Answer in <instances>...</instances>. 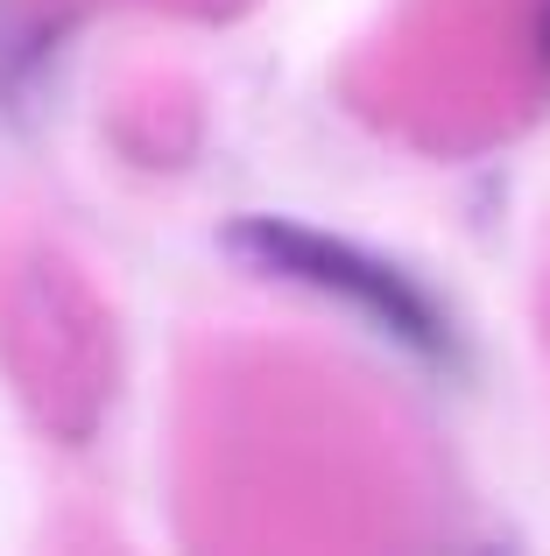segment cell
Instances as JSON below:
<instances>
[{
  "instance_id": "cell-1",
  "label": "cell",
  "mask_w": 550,
  "mask_h": 556,
  "mask_svg": "<svg viewBox=\"0 0 550 556\" xmlns=\"http://www.w3.org/2000/svg\"><path fill=\"white\" fill-rule=\"evenodd\" d=\"M220 247L248 275H262V282H289V289H311V296H332V303H346V311H360L382 339L410 345V353H424V359H452V325H445L438 296H430L410 268L339 240V232H317V226L283 218V212H240L234 226L220 232Z\"/></svg>"
},
{
  "instance_id": "cell-2",
  "label": "cell",
  "mask_w": 550,
  "mask_h": 556,
  "mask_svg": "<svg viewBox=\"0 0 550 556\" xmlns=\"http://www.w3.org/2000/svg\"><path fill=\"white\" fill-rule=\"evenodd\" d=\"M537 50H543V71H550V8H543V28H537Z\"/></svg>"
}]
</instances>
